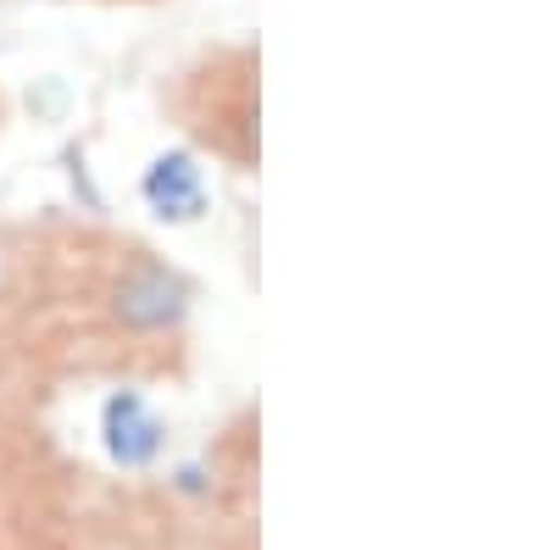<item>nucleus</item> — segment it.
Listing matches in <instances>:
<instances>
[{"label":"nucleus","instance_id":"1","mask_svg":"<svg viewBox=\"0 0 556 550\" xmlns=\"http://www.w3.org/2000/svg\"><path fill=\"white\" fill-rule=\"evenodd\" d=\"M106 311L128 334H173V329H184V317L195 311V284L184 267L139 251L134 261L117 267V279L106 290Z\"/></svg>","mask_w":556,"mask_h":550},{"label":"nucleus","instance_id":"2","mask_svg":"<svg viewBox=\"0 0 556 550\" xmlns=\"http://www.w3.org/2000/svg\"><path fill=\"white\" fill-rule=\"evenodd\" d=\"M101 445H106V462L123 468V473L156 468L162 450H167V423H162L156 400L134 384H117L101 400Z\"/></svg>","mask_w":556,"mask_h":550},{"label":"nucleus","instance_id":"3","mask_svg":"<svg viewBox=\"0 0 556 550\" xmlns=\"http://www.w3.org/2000/svg\"><path fill=\"white\" fill-rule=\"evenodd\" d=\"M139 201H146L151 217H162V222H178V228L201 222L212 195H206V167L195 162V151L173 145V151L151 156V167L139 172Z\"/></svg>","mask_w":556,"mask_h":550}]
</instances>
